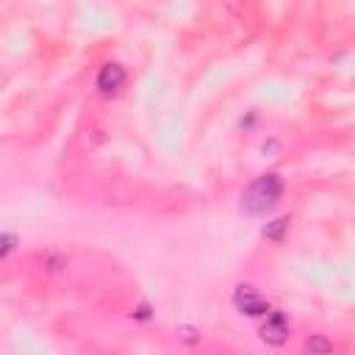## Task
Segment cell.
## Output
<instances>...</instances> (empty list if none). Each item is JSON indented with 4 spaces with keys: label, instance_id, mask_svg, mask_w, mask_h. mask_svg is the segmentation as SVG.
Instances as JSON below:
<instances>
[{
    "label": "cell",
    "instance_id": "6da1fadb",
    "mask_svg": "<svg viewBox=\"0 0 355 355\" xmlns=\"http://www.w3.org/2000/svg\"><path fill=\"white\" fill-rule=\"evenodd\" d=\"M283 178L277 172H266V175H258L241 194V211L250 214V216H261L266 211H272L280 197H283Z\"/></svg>",
    "mask_w": 355,
    "mask_h": 355
},
{
    "label": "cell",
    "instance_id": "7a4b0ae2",
    "mask_svg": "<svg viewBox=\"0 0 355 355\" xmlns=\"http://www.w3.org/2000/svg\"><path fill=\"white\" fill-rule=\"evenodd\" d=\"M233 305H236L241 313H247V316H261V313L269 311V300L261 297L252 286H236V291H233Z\"/></svg>",
    "mask_w": 355,
    "mask_h": 355
},
{
    "label": "cell",
    "instance_id": "3957f363",
    "mask_svg": "<svg viewBox=\"0 0 355 355\" xmlns=\"http://www.w3.org/2000/svg\"><path fill=\"white\" fill-rule=\"evenodd\" d=\"M125 80H128L125 67H119V64H114V61H111V64H103V67H100L94 86H97V92H100V94L111 97V94H119V89L125 86Z\"/></svg>",
    "mask_w": 355,
    "mask_h": 355
},
{
    "label": "cell",
    "instance_id": "277c9868",
    "mask_svg": "<svg viewBox=\"0 0 355 355\" xmlns=\"http://www.w3.org/2000/svg\"><path fill=\"white\" fill-rule=\"evenodd\" d=\"M261 338L266 344H272V347L286 344V338H288V322H286V316L280 311H266V322L261 324Z\"/></svg>",
    "mask_w": 355,
    "mask_h": 355
},
{
    "label": "cell",
    "instance_id": "5b68a950",
    "mask_svg": "<svg viewBox=\"0 0 355 355\" xmlns=\"http://www.w3.org/2000/svg\"><path fill=\"white\" fill-rule=\"evenodd\" d=\"M288 225H291V219H288V216H277V219L266 222L261 233H263V239H269V241H283V239H286V233H288Z\"/></svg>",
    "mask_w": 355,
    "mask_h": 355
},
{
    "label": "cell",
    "instance_id": "8992f818",
    "mask_svg": "<svg viewBox=\"0 0 355 355\" xmlns=\"http://www.w3.org/2000/svg\"><path fill=\"white\" fill-rule=\"evenodd\" d=\"M305 349H308V352H330L333 344H330L327 338H322V336H313V338L305 341Z\"/></svg>",
    "mask_w": 355,
    "mask_h": 355
},
{
    "label": "cell",
    "instance_id": "52a82bcc",
    "mask_svg": "<svg viewBox=\"0 0 355 355\" xmlns=\"http://www.w3.org/2000/svg\"><path fill=\"white\" fill-rule=\"evenodd\" d=\"M14 247H17V236H11V233H0V258H6Z\"/></svg>",
    "mask_w": 355,
    "mask_h": 355
},
{
    "label": "cell",
    "instance_id": "ba28073f",
    "mask_svg": "<svg viewBox=\"0 0 355 355\" xmlns=\"http://www.w3.org/2000/svg\"><path fill=\"white\" fill-rule=\"evenodd\" d=\"M136 316H139V319H147V316H150V308H147V305H139Z\"/></svg>",
    "mask_w": 355,
    "mask_h": 355
}]
</instances>
